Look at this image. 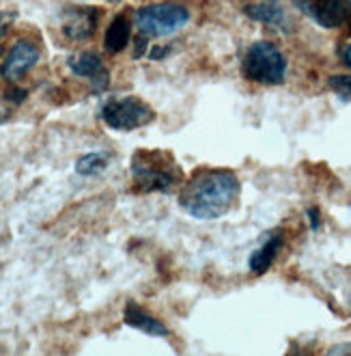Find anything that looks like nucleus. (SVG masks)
<instances>
[{"mask_svg": "<svg viewBox=\"0 0 351 356\" xmlns=\"http://www.w3.org/2000/svg\"><path fill=\"white\" fill-rule=\"evenodd\" d=\"M239 197V179L226 169H207L192 175L179 195V205L196 220H218L231 212Z\"/></svg>", "mask_w": 351, "mask_h": 356, "instance_id": "obj_1", "label": "nucleus"}, {"mask_svg": "<svg viewBox=\"0 0 351 356\" xmlns=\"http://www.w3.org/2000/svg\"><path fill=\"white\" fill-rule=\"evenodd\" d=\"M130 171L144 193H169L183 181L175 158L162 149H138L130 162Z\"/></svg>", "mask_w": 351, "mask_h": 356, "instance_id": "obj_2", "label": "nucleus"}, {"mask_svg": "<svg viewBox=\"0 0 351 356\" xmlns=\"http://www.w3.org/2000/svg\"><path fill=\"white\" fill-rule=\"evenodd\" d=\"M241 72L246 80L259 85H282L286 76V58L270 41H257L248 48Z\"/></svg>", "mask_w": 351, "mask_h": 356, "instance_id": "obj_3", "label": "nucleus"}, {"mask_svg": "<svg viewBox=\"0 0 351 356\" xmlns=\"http://www.w3.org/2000/svg\"><path fill=\"white\" fill-rule=\"evenodd\" d=\"M134 22L140 35H147L149 39L169 37L190 22V11L175 3H160V5H149V7L138 9L134 15Z\"/></svg>", "mask_w": 351, "mask_h": 356, "instance_id": "obj_4", "label": "nucleus"}, {"mask_svg": "<svg viewBox=\"0 0 351 356\" xmlns=\"http://www.w3.org/2000/svg\"><path fill=\"white\" fill-rule=\"evenodd\" d=\"M99 117L110 130L117 132H132L142 125L153 121L155 113L149 104H144L140 97H119L101 104Z\"/></svg>", "mask_w": 351, "mask_h": 356, "instance_id": "obj_5", "label": "nucleus"}, {"mask_svg": "<svg viewBox=\"0 0 351 356\" xmlns=\"http://www.w3.org/2000/svg\"><path fill=\"white\" fill-rule=\"evenodd\" d=\"M291 3L323 29L347 26L351 33V0H291Z\"/></svg>", "mask_w": 351, "mask_h": 356, "instance_id": "obj_6", "label": "nucleus"}, {"mask_svg": "<svg viewBox=\"0 0 351 356\" xmlns=\"http://www.w3.org/2000/svg\"><path fill=\"white\" fill-rule=\"evenodd\" d=\"M39 60V50L35 44L26 39H19L17 44L9 50V54L5 56L3 65H0V76L9 82H15L22 76H26Z\"/></svg>", "mask_w": 351, "mask_h": 356, "instance_id": "obj_7", "label": "nucleus"}, {"mask_svg": "<svg viewBox=\"0 0 351 356\" xmlns=\"http://www.w3.org/2000/svg\"><path fill=\"white\" fill-rule=\"evenodd\" d=\"M67 65L71 70V74L80 76V78H89L93 82V89L95 93H101L106 87H108V72L104 70V60H101V56L97 52H76L69 56Z\"/></svg>", "mask_w": 351, "mask_h": 356, "instance_id": "obj_8", "label": "nucleus"}, {"mask_svg": "<svg viewBox=\"0 0 351 356\" xmlns=\"http://www.w3.org/2000/svg\"><path fill=\"white\" fill-rule=\"evenodd\" d=\"M97 11L95 9H69L63 15V35L71 41H87L95 35Z\"/></svg>", "mask_w": 351, "mask_h": 356, "instance_id": "obj_9", "label": "nucleus"}, {"mask_svg": "<svg viewBox=\"0 0 351 356\" xmlns=\"http://www.w3.org/2000/svg\"><path fill=\"white\" fill-rule=\"evenodd\" d=\"M280 248H282V232L267 234L265 242L257 250H252L250 259H248L250 272H255V275H265V272L272 268V264L276 261V255L280 253Z\"/></svg>", "mask_w": 351, "mask_h": 356, "instance_id": "obj_10", "label": "nucleus"}, {"mask_svg": "<svg viewBox=\"0 0 351 356\" xmlns=\"http://www.w3.org/2000/svg\"><path fill=\"white\" fill-rule=\"evenodd\" d=\"M123 322H126L130 328H136V330L151 334V337H169V334H171L166 324H162L157 318L149 316V313H144L136 302L126 305V311H123Z\"/></svg>", "mask_w": 351, "mask_h": 356, "instance_id": "obj_11", "label": "nucleus"}, {"mask_svg": "<svg viewBox=\"0 0 351 356\" xmlns=\"http://www.w3.org/2000/svg\"><path fill=\"white\" fill-rule=\"evenodd\" d=\"M243 13L248 17L257 19V22H261V24L286 29V13L280 5V0H261V3H257V5L243 7Z\"/></svg>", "mask_w": 351, "mask_h": 356, "instance_id": "obj_12", "label": "nucleus"}, {"mask_svg": "<svg viewBox=\"0 0 351 356\" xmlns=\"http://www.w3.org/2000/svg\"><path fill=\"white\" fill-rule=\"evenodd\" d=\"M130 37H132V26H130V19L123 15V13H119L112 22H110V26H108V31H106V35H104V48L110 52V54H119L121 50H126L128 48V44H130Z\"/></svg>", "mask_w": 351, "mask_h": 356, "instance_id": "obj_13", "label": "nucleus"}, {"mask_svg": "<svg viewBox=\"0 0 351 356\" xmlns=\"http://www.w3.org/2000/svg\"><path fill=\"white\" fill-rule=\"evenodd\" d=\"M108 160L110 156L106 152H91V154H85L76 160V173L78 175H85V177H91V175H97L101 173L108 166Z\"/></svg>", "mask_w": 351, "mask_h": 356, "instance_id": "obj_14", "label": "nucleus"}, {"mask_svg": "<svg viewBox=\"0 0 351 356\" xmlns=\"http://www.w3.org/2000/svg\"><path fill=\"white\" fill-rule=\"evenodd\" d=\"M327 82H329V89H332L343 102H351V76L339 74V76H332Z\"/></svg>", "mask_w": 351, "mask_h": 356, "instance_id": "obj_15", "label": "nucleus"}, {"mask_svg": "<svg viewBox=\"0 0 351 356\" xmlns=\"http://www.w3.org/2000/svg\"><path fill=\"white\" fill-rule=\"evenodd\" d=\"M134 46H136V50H134V58H140L144 52H149V37L138 33V37L134 39Z\"/></svg>", "mask_w": 351, "mask_h": 356, "instance_id": "obj_16", "label": "nucleus"}, {"mask_svg": "<svg viewBox=\"0 0 351 356\" xmlns=\"http://www.w3.org/2000/svg\"><path fill=\"white\" fill-rule=\"evenodd\" d=\"M26 97H28L26 89H19V87H11V89H7V93H5V99H9V102H13V104H22Z\"/></svg>", "mask_w": 351, "mask_h": 356, "instance_id": "obj_17", "label": "nucleus"}, {"mask_svg": "<svg viewBox=\"0 0 351 356\" xmlns=\"http://www.w3.org/2000/svg\"><path fill=\"white\" fill-rule=\"evenodd\" d=\"M306 216H308V222H311V229H313V232H319V227H321L319 209H317V207H311V209L306 212Z\"/></svg>", "mask_w": 351, "mask_h": 356, "instance_id": "obj_18", "label": "nucleus"}, {"mask_svg": "<svg viewBox=\"0 0 351 356\" xmlns=\"http://www.w3.org/2000/svg\"><path fill=\"white\" fill-rule=\"evenodd\" d=\"M169 52H171V48H169V46H155V48H151V50H149V58L160 60V58H164V56H169Z\"/></svg>", "mask_w": 351, "mask_h": 356, "instance_id": "obj_19", "label": "nucleus"}, {"mask_svg": "<svg viewBox=\"0 0 351 356\" xmlns=\"http://www.w3.org/2000/svg\"><path fill=\"white\" fill-rule=\"evenodd\" d=\"M13 13H5V11H0V37L5 35V31L9 29V24L13 22Z\"/></svg>", "mask_w": 351, "mask_h": 356, "instance_id": "obj_20", "label": "nucleus"}, {"mask_svg": "<svg viewBox=\"0 0 351 356\" xmlns=\"http://www.w3.org/2000/svg\"><path fill=\"white\" fill-rule=\"evenodd\" d=\"M343 60H345L347 65L351 67V46H347V48L343 50Z\"/></svg>", "mask_w": 351, "mask_h": 356, "instance_id": "obj_21", "label": "nucleus"}, {"mask_svg": "<svg viewBox=\"0 0 351 356\" xmlns=\"http://www.w3.org/2000/svg\"><path fill=\"white\" fill-rule=\"evenodd\" d=\"M347 352H351V348H345V346H341V348H332V350H329V354H347Z\"/></svg>", "mask_w": 351, "mask_h": 356, "instance_id": "obj_22", "label": "nucleus"}]
</instances>
